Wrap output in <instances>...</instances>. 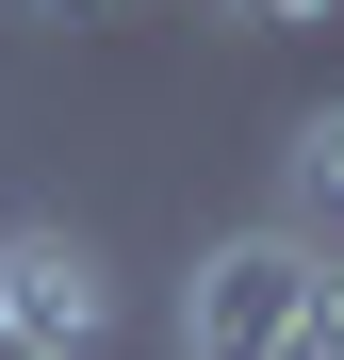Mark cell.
Instances as JSON below:
<instances>
[{
    "label": "cell",
    "mask_w": 344,
    "mask_h": 360,
    "mask_svg": "<svg viewBox=\"0 0 344 360\" xmlns=\"http://www.w3.org/2000/svg\"><path fill=\"white\" fill-rule=\"evenodd\" d=\"M115 344V262L82 229H0V360H98Z\"/></svg>",
    "instance_id": "obj_2"
},
{
    "label": "cell",
    "mask_w": 344,
    "mask_h": 360,
    "mask_svg": "<svg viewBox=\"0 0 344 360\" xmlns=\"http://www.w3.org/2000/svg\"><path fill=\"white\" fill-rule=\"evenodd\" d=\"M279 229H295V246L344 229V98H312L295 131H279Z\"/></svg>",
    "instance_id": "obj_3"
},
{
    "label": "cell",
    "mask_w": 344,
    "mask_h": 360,
    "mask_svg": "<svg viewBox=\"0 0 344 360\" xmlns=\"http://www.w3.org/2000/svg\"><path fill=\"white\" fill-rule=\"evenodd\" d=\"M17 17H115V0H17Z\"/></svg>",
    "instance_id": "obj_5"
},
{
    "label": "cell",
    "mask_w": 344,
    "mask_h": 360,
    "mask_svg": "<svg viewBox=\"0 0 344 360\" xmlns=\"http://www.w3.org/2000/svg\"><path fill=\"white\" fill-rule=\"evenodd\" d=\"M246 33H312V17H344V0H229Z\"/></svg>",
    "instance_id": "obj_4"
},
{
    "label": "cell",
    "mask_w": 344,
    "mask_h": 360,
    "mask_svg": "<svg viewBox=\"0 0 344 360\" xmlns=\"http://www.w3.org/2000/svg\"><path fill=\"white\" fill-rule=\"evenodd\" d=\"M328 246H295V229H229V246H197L181 278V360H295V311H312Z\"/></svg>",
    "instance_id": "obj_1"
}]
</instances>
